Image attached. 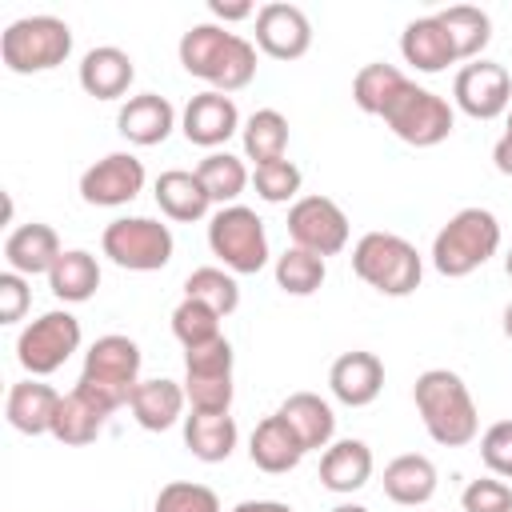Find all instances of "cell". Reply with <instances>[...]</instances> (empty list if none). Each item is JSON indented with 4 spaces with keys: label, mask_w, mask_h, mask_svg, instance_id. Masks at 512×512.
<instances>
[{
    "label": "cell",
    "mask_w": 512,
    "mask_h": 512,
    "mask_svg": "<svg viewBox=\"0 0 512 512\" xmlns=\"http://www.w3.org/2000/svg\"><path fill=\"white\" fill-rule=\"evenodd\" d=\"M180 64L188 76L204 80L212 92H240L256 76V44L220 28V24H192L180 36Z\"/></svg>",
    "instance_id": "cell-1"
},
{
    "label": "cell",
    "mask_w": 512,
    "mask_h": 512,
    "mask_svg": "<svg viewBox=\"0 0 512 512\" xmlns=\"http://www.w3.org/2000/svg\"><path fill=\"white\" fill-rule=\"evenodd\" d=\"M412 400L420 412L424 432L440 448H464L480 432V412L468 392V384L452 368H428L412 384Z\"/></svg>",
    "instance_id": "cell-2"
},
{
    "label": "cell",
    "mask_w": 512,
    "mask_h": 512,
    "mask_svg": "<svg viewBox=\"0 0 512 512\" xmlns=\"http://www.w3.org/2000/svg\"><path fill=\"white\" fill-rule=\"evenodd\" d=\"M140 364H144L140 344L120 336V332H108V336L92 340V348L84 352V368H80L76 388L112 416L116 408H124L132 400V392L140 384Z\"/></svg>",
    "instance_id": "cell-3"
},
{
    "label": "cell",
    "mask_w": 512,
    "mask_h": 512,
    "mask_svg": "<svg viewBox=\"0 0 512 512\" xmlns=\"http://www.w3.org/2000/svg\"><path fill=\"white\" fill-rule=\"evenodd\" d=\"M500 252V220L488 208H460L432 240V268L448 280H460L484 268Z\"/></svg>",
    "instance_id": "cell-4"
},
{
    "label": "cell",
    "mask_w": 512,
    "mask_h": 512,
    "mask_svg": "<svg viewBox=\"0 0 512 512\" xmlns=\"http://www.w3.org/2000/svg\"><path fill=\"white\" fill-rule=\"evenodd\" d=\"M352 272L376 288L380 296H412L424 280V260L416 244H408L396 232H364L352 244Z\"/></svg>",
    "instance_id": "cell-5"
},
{
    "label": "cell",
    "mask_w": 512,
    "mask_h": 512,
    "mask_svg": "<svg viewBox=\"0 0 512 512\" xmlns=\"http://www.w3.org/2000/svg\"><path fill=\"white\" fill-rule=\"evenodd\" d=\"M72 56V28L60 16H20L0 32V60L16 76L52 72Z\"/></svg>",
    "instance_id": "cell-6"
},
{
    "label": "cell",
    "mask_w": 512,
    "mask_h": 512,
    "mask_svg": "<svg viewBox=\"0 0 512 512\" xmlns=\"http://www.w3.org/2000/svg\"><path fill=\"white\" fill-rule=\"evenodd\" d=\"M208 248H212V256L232 276H256L268 264V256H272L264 220L252 208H244V204H228V208L212 212V220H208Z\"/></svg>",
    "instance_id": "cell-7"
},
{
    "label": "cell",
    "mask_w": 512,
    "mask_h": 512,
    "mask_svg": "<svg viewBox=\"0 0 512 512\" xmlns=\"http://www.w3.org/2000/svg\"><path fill=\"white\" fill-rule=\"evenodd\" d=\"M380 120L392 128L396 140H404V144H412V148H436V144H444V140L452 136V128H456L452 104H448L440 92L420 88V84H412V80L400 88V96L384 108Z\"/></svg>",
    "instance_id": "cell-8"
},
{
    "label": "cell",
    "mask_w": 512,
    "mask_h": 512,
    "mask_svg": "<svg viewBox=\"0 0 512 512\" xmlns=\"http://www.w3.org/2000/svg\"><path fill=\"white\" fill-rule=\"evenodd\" d=\"M100 252L116 264V268H128V272H160L168 268L172 252H176V240H172V228L152 220V216H120L104 228L100 236Z\"/></svg>",
    "instance_id": "cell-9"
},
{
    "label": "cell",
    "mask_w": 512,
    "mask_h": 512,
    "mask_svg": "<svg viewBox=\"0 0 512 512\" xmlns=\"http://www.w3.org/2000/svg\"><path fill=\"white\" fill-rule=\"evenodd\" d=\"M72 352H80V320L68 308H52V312L36 316L16 336V360L36 380L64 368Z\"/></svg>",
    "instance_id": "cell-10"
},
{
    "label": "cell",
    "mask_w": 512,
    "mask_h": 512,
    "mask_svg": "<svg viewBox=\"0 0 512 512\" xmlns=\"http://www.w3.org/2000/svg\"><path fill=\"white\" fill-rule=\"evenodd\" d=\"M232 344L228 336L200 344V348H184V396L192 404V412H228L232 408Z\"/></svg>",
    "instance_id": "cell-11"
},
{
    "label": "cell",
    "mask_w": 512,
    "mask_h": 512,
    "mask_svg": "<svg viewBox=\"0 0 512 512\" xmlns=\"http://www.w3.org/2000/svg\"><path fill=\"white\" fill-rule=\"evenodd\" d=\"M288 236L296 248H308L316 256H336L348 248V216L332 196H300L288 208Z\"/></svg>",
    "instance_id": "cell-12"
},
{
    "label": "cell",
    "mask_w": 512,
    "mask_h": 512,
    "mask_svg": "<svg viewBox=\"0 0 512 512\" xmlns=\"http://www.w3.org/2000/svg\"><path fill=\"white\" fill-rule=\"evenodd\" d=\"M452 104L472 120H496L512 108V76L496 60H472L452 80Z\"/></svg>",
    "instance_id": "cell-13"
},
{
    "label": "cell",
    "mask_w": 512,
    "mask_h": 512,
    "mask_svg": "<svg viewBox=\"0 0 512 512\" xmlns=\"http://www.w3.org/2000/svg\"><path fill=\"white\" fill-rule=\"evenodd\" d=\"M144 180L148 172L132 152H108L80 172V200L92 208H120L144 192Z\"/></svg>",
    "instance_id": "cell-14"
},
{
    "label": "cell",
    "mask_w": 512,
    "mask_h": 512,
    "mask_svg": "<svg viewBox=\"0 0 512 512\" xmlns=\"http://www.w3.org/2000/svg\"><path fill=\"white\" fill-rule=\"evenodd\" d=\"M240 128H244V124H240L236 100L224 96V92H212V88L196 92V96L184 104V112H180V132H184V140L196 144V148H208V152H220V144H228Z\"/></svg>",
    "instance_id": "cell-15"
},
{
    "label": "cell",
    "mask_w": 512,
    "mask_h": 512,
    "mask_svg": "<svg viewBox=\"0 0 512 512\" xmlns=\"http://www.w3.org/2000/svg\"><path fill=\"white\" fill-rule=\"evenodd\" d=\"M256 48L272 60H300L312 48V24L304 8L284 0L256 8Z\"/></svg>",
    "instance_id": "cell-16"
},
{
    "label": "cell",
    "mask_w": 512,
    "mask_h": 512,
    "mask_svg": "<svg viewBox=\"0 0 512 512\" xmlns=\"http://www.w3.org/2000/svg\"><path fill=\"white\" fill-rule=\"evenodd\" d=\"M328 388L340 404L348 408H368L380 388H384V364L376 352H364V348H352V352H340L328 368Z\"/></svg>",
    "instance_id": "cell-17"
},
{
    "label": "cell",
    "mask_w": 512,
    "mask_h": 512,
    "mask_svg": "<svg viewBox=\"0 0 512 512\" xmlns=\"http://www.w3.org/2000/svg\"><path fill=\"white\" fill-rule=\"evenodd\" d=\"M172 128H176V108L168 104V96H156V92L128 96L116 112V132L136 148L164 144L172 136Z\"/></svg>",
    "instance_id": "cell-18"
},
{
    "label": "cell",
    "mask_w": 512,
    "mask_h": 512,
    "mask_svg": "<svg viewBox=\"0 0 512 512\" xmlns=\"http://www.w3.org/2000/svg\"><path fill=\"white\" fill-rule=\"evenodd\" d=\"M400 56H404V64H412L416 72H428V76H436L448 64H456L452 36H448V28L440 24L436 12L432 16H416V20L404 24V32H400Z\"/></svg>",
    "instance_id": "cell-19"
},
{
    "label": "cell",
    "mask_w": 512,
    "mask_h": 512,
    "mask_svg": "<svg viewBox=\"0 0 512 512\" xmlns=\"http://www.w3.org/2000/svg\"><path fill=\"white\" fill-rule=\"evenodd\" d=\"M76 80H80V88H84L88 96H96V100H120V96L132 88V80H136V64H132V56H128L124 48L100 44V48L84 52Z\"/></svg>",
    "instance_id": "cell-20"
},
{
    "label": "cell",
    "mask_w": 512,
    "mask_h": 512,
    "mask_svg": "<svg viewBox=\"0 0 512 512\" xmlns=\"http://www.w3.org/2000/svg\"><path fill=\"white\" fill-rule=\"evenodd\" d=\"M60 236L52 224H20L8 232L4 240V260H8V272H20V276H48L52 264L60 260Z\"/></svg>",
    "instance_id": "cell-21"
},
{
    "label": "cell",
    "mask_w": 512,
    "mask_h": 512,
    "mask_svg": "<svg viewBox=\"0 0 512 512\" xmlns=\"http://www.w3.org/2000/svg\"><path fill=\"white\" fill-rule=\"evenodd\" d=\"M184 384L168 380V376H156V380H140L132 400H128V412L132 420L144 428V432H168L172 424H184Z\"/></svg>",
    "instance_id": "cell-22"
},
{
    "label": "cell",
    "mask_w": 512,
    "mask_h": 512,
    "mask_svg": "<svg viewBox=\"0 0 512 512\" xmlns=\"http://www.w3.org/2000/svg\"><path fill=\"white\" fill-rule=\"evenodd\" d=\"M56 408H60V392L36 376L20 380L8 388V400H4V416L16 432L24 436H44L52 432V420H56Z\"/></svg>",
    "instance_id": "cell-23"
},
{
    "label": "cell",
    "mask_w": 512,
    "mask_h": 512,
    "mask_svg": "<svg viewBox=\"0 0 512 512\" xmlns=\"http://www.w3.org/2000/svg\"><path fill=\"white\" fill-rule=\"evenodd\" d=\"M372 448L364 440H332L324 452H320V484L328 492H340V496H352L360 492L368 480H372Z\"/></svg>",
    "instance_id": "cell-24"
},
{
    "label": "cell",
    "mask_w": 512,
    "mask_h": 512,
    "mask_svg": "<svg viewBox=\"0 0 512 512\" xmlns=\"http://www.w3.org/2000/svg\"><path fill=\"white\" fill-rule=\"evenodd\" d=\"M248 456H252V464L260 468V472H268V476H284V472H292L300 460H304V444L296 440V432L284 424V416H264L256 428H252V436H248Z\"/></svg>",
    "instance_id": "cell-25"
},
{
    "label": "cell",
    "mask_w": 512,
    "mask_h": 512,
    "mask_svg": "<svg viewBox=\"0 0 512 512\" xmlns=\"http://www.w3.org/2000/svg\"><path fill=\"white\" fill-rule=\"evenodd\" d=\"M276 416H284V424L296 432V440L304 444V452H320L336 440V412L328 400H320L316 392H292Z\"/></svg>",
    "instance_id": "cell-26"
},
{
    "label": "cell",
    "mask_w": 512,
    "mask_h": 512,
    "mask_svg": "<svg viewBox=\"0 0 512 512\" xmlns=\"http://www.w3.org/2000/svg\"><path fill=\"white\" fill-rule=\"evenodd\" d=\"M436 464L420 452H404L384 464V496L400 508H420L436 496Z\"/></svg>",
    "instance_id": "cell-27"
},
{
    "label": "cell",
    "mask_w": 512,
    "mask_h": 512,
    "mask_svg": "<svg viewBox=\"0 0 512 512\" xmlns=\"http://www.w3.org/2000/svg\"><path fill=\"white\" fill-rule=\"evenodd\" d=\"M152 196H156L160 212H164L168 220H176V224H196V220H204L208 208H212V200H208L200 176L188 172V168H168V172H160Z\"/></svg>",
    "instance_id": "cell-28"
},
{
    "label": "cell",
    "mask_w": 512,
    "mask_h": 512,
    "mask_svg": "<svg viewBox=\"0 0 512 512\" xmlns=\"http://www.w3.org/2000/svg\"><path fill=\"white\" fill-rule=\"evenodd\" d=\"M236 420L228 412H188L184 416V448L204 460V464H220L236 452Z\"/></svg>",
    "instance_id": "cell-29"
},
{
    "label": "cell",
    "mask_w": 512,
    "mask_h": 512,
    "mask_svg": "<svg viewBox=\"0 0 512 512\" xmlns=\"http://www.w3.org/2000/svg\"><path fill=\"white\" fill-rule=\"evenodd\" d=\"M48 288L64 304L92 300L96 288H100V264H96V256L88 248H64L60 260L52 264V272H48Z\"/></svg>",
    "instance_id": "cell-30"
},
{
    "label": "cell",
    "mask_w": 512,
    "mask_h": 512,
    "mask_svg": "<svg viewBox=\"0 0 512 512\" xmlns=\"http://www.w3.org/2000/svg\"><path fill=\"white\" fill-rule=\"evenodd\" d=\"M108 424V412L100 404H92L80 388H72L68 396H60V408H56V420H52V436L68 448H84L92 444Z\"/></svg>",
    "instance_id": "cell-31"
},
{
    "label": "cell",
    "mask_w": 512,
    "mask_h": 512,
    "mask_svg": "<svg viewBox=\"0 0 512 512\" xmlns=\"http://www.w3.org/2000/svg\"><path fill=\"white\" fill-rule=\"evenodd\" d=\"M240 144H244V160H252L256 168L272 164V160H284V152H288V120H284V112L256 108L240 128Z\"/></svg>",
    "instance_id": "cell-32"
},
{
    "label": "cell",
    "mask_w": 512,
    "mask_h": 512,
    "mask_svg": "<svg viewBox=\"0 0 512 512\" xmlns=\"http://www.w3.org/2000/svg\"><path fill=\"white\" fill-rule=\"evenodd\" d=\"M440 16V24L448 28V36H452V48H456V60H480V52L488 48V40H492V20H488V12L484 8H472V4H452V8H444V12H436Z\"/></svg>",
    "instance_id": "cell-33"
},
{
    "label": "cell",
    "mask_w": 512,
    "mask_h": 512,
    "mask_svg": "<svg viewBox=\"0 0 512 512\" xmlns=\"http://www.w3.org/2000/svg\"><path fill=\"white\" fill-rule=\"evenodd\" d=\"M404 84H408V76L396 64H384V60L364 64L356 72V80H352V104L360 112H368V116H384V108L400 96Z\"/></svg>",
    "instance_id": "cell-34"
},
{
    "label": "cell",
    "mask_w": 512,
    "mask_h": 512,
    "mask_svg": "<svg viewBox=\"0 0 512 512\" xmlns=\"http://www.w3.org/2000/svg\"><path fill=\"white\" fill-rule=\"evenodd\" d=\"M196 176H200V184H204V192H208V200L212 204H220V208H228V204H236L240 200V192L248 188V168H244V160L240 156H232V152H208L196 168H192Z\"/></svg>",
    "instance_id": "cell-35"
},
{
    "label": "cell",
    "mask_w": 512,
    "mask_h": 512,
    "mask_svg": "<svg viewBox=\"0 0 512 512\" xmlns=\"http://www.w3.org/2000/svg\"><path fill=\"white\" fill-rule=\"evenodd\" d=\"M184 300H200L208 304L220 320L232 316L240 308V284L228 268H216V264H204V268H192L188 280H184Z\"/></svg>",
    "instance_id": "cell-36"
},
{
    "label": "cell",
    "mask_w": 512,
    "mask_h": 512,
    "mask_svg": "<svg viewBox=\"0 0 512 512\" xmlns=\"http://www.w3.org/2000/svg\"><path fill=\"white\" fill-rule=\"evenodd\" d=\"M272 272H276V288L280 292H288V296H312V292H320V284L328 276V264H324V256L292 244V248H284L276 256Z\"/></svg>",
    "instance_id": "cell-37"
},
{
    "label": "cell",
    "mask_w": 512,
    "mask_h": 512,
    "mask_svg": "<svg viewBox=\"0 0 512 512\" xmlns=\"http://www.w3.org/2000/svg\"><path fill=\"white\" fill-rule=\"evenodd\" d=\"M172 336L180 340V348H200V344H212L220 340V316L200 304V300H180L172 308Z\"/></svg>",
    "instance_id": "cell-38"
},
{
    "label": "cell",
    "mask_w": 512,
    "mask_h": 512,
    "mask_svg": "<svg viewBox=\"0 0 512 512\" xmlns=\"http://www.w3.org/2000/svg\"><path fill=\"white\" fill-rule=\"evenodd\" d=\"M300 184H304V176H300V168L292 160H272V164H260L252 172V188H256V196L264 204H288V200L296 204L300 200Z\"/></svg>",
    "instance_id": "cell-39"
},
{
    "label": "cell",
    "mask_w": 512,
    "mask_h": 512,
    "mask_svg": "<svg viewBox=\"0 0 512 512\" xmlns=\"http://www.w3.org/2000/svg\"><path fill=\"white\" fill-rule=\"evenodd\" d=\"M152 512H220V496L196 480H168L156 492Z\"/></svg>",
    "instance_id": "cell-40"
},
{
    "label": "cell",
    "mask_w": 512,
    "mask_h": 512,
    "mask_svg": "<svg viewBox=\"0 0 512 512\" xmlns=\"http://www.w3.org/2000/svg\"><path fill=\"white\" fill-rule=\"evenodd\" d=\"M460 508L464 512H512V488L500 476L468 480V488L460 492Z\"/></svg>",
    "instance_id": "cell-41"
},
{
    "label": "cell",
    "mask_w": 512,
    "mask_h": 512,
    "mask_svg": "<svg viewBox=\"0 0 512 512\" xmlns=\"http://www.w3.org/2000/svg\"><path fill=\"white\" fill-rule=\"evenodd\" d=\"M480 460L492 476L512 480V420H496L480 436Z\"/></svg>",
    "instance_id": "cell-42"
},
{
    "label": "cell",
    "mask_w": 512,
    "mask_h": 512,
    "mask_svg": "<svg viewBox=\"0 0 512 512\" xmlns=\"http://www.w3.org/2000/svg\"><path fill=\"white\" fill-rule=\"evenodd\" d=\"M28 300H32V292H28V276H20V272H0V324H16V320H24Z\"/></svg>",
    "instance_id": "cell-43"
},
{
    "label": "cell",
    "mask_w": 512,
    "mask_h": 512,
    "mask_svg": "<svg viewBox=\"0 0 512 512\" xmlns=\"http://www.w3.org/2000/svg\"><path fill=\"white\" fill-rule=\"evenodd\" d=\"M208 12H212L216 20H224V24H232V20H248V16H256V8H252V4H224V0H208Z\"/></svg>",
    "instance_id": "cell-44"
},
{
    "label": "cell",
    "mask_w": 512,
    "mask_h": 512,
    "mask_svg": "<svg viewBox=\"0 0 512 512\" xmlns=\"http://www.w3.org/2000/svg\"><path fill=\"white\" fill-rule=\"evenodd\" d=\"M492 164H496V172L512 176V140H508V136H500V140L492 144Z\"/></svg>",
    "instance_id": "cell-45"
},
{
    "label": "cell",
    "mask_w": 512,
    "mask_h": 512,
    "mask_svg": "<svg viewBox=\"0 0 512 512\" xmlns=\"http://www.w3.org/2000/svg\"><path fill=\"white\" fill-rule=\"evenodd\" d=\"M232 512H292L284 500H240Z\"/></svg>",
    "instance_id": "cell-46"
},
{
    "label": "cell",
    "mask_w": 512,
    "mask_h": 512,
    "mask_svg": "<svg viewBox=\"0 0 512 512\" xmlns=\"http://www.w3.org/2000/svg\"><path fill=\"white\" fill-rule=\"evenodd\" d=\"M328 512H368L364 504H352V500H344V504H336V508H328Z\"/></svg>",
    "instance_id": "cell-47"
},
{
    "label": "cell",
    "mask_w": 512,
    "mask_h": 512,
    "mask_svg": "<svg viewBox=\"0 0 512 512\" xmlns=\"http://www.w3.org/2000/svg\"><path fill=\"white\" fill-rule=\"evenodd\" d=\"M504 336H508V340H512V300H508V304H504Z\"/></svg>",
    "instance_id": "cell-48"
},
{
    "label": "cell",
    "mask_w": 512,
    "mask_h": 512,
    "mask_svg": "<svg viewBox=\"0 0 512 512\" xmlns=\"http://www.w3.org/2000/svg\"><path fill=\"white\" fill-rule=\"evenodd\" d=\"M504 272H508V280H512V248H508V256H504Z\"/></svg>",
    "instance_id": "cell-49"
},
{
    "label": "cell",
    "mask_w": 512,
    "mask_h": 512,
    "mask_svg": "<svg viewBox=\"0 0 512 512\" xmlns=\"http://www.w3.org/2000/svg\"><path fill=\"white\" fill-rule=\"evenodd\" d=\"M504 136L512 140V108H508V128H504Z\"/></svg>",
    "instance_id": "cell-50"
}]
</instances>
